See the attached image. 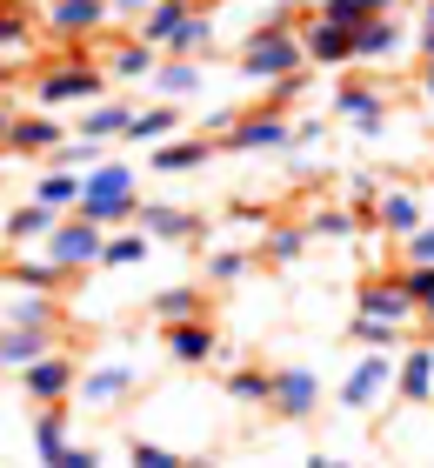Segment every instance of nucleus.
<instances>
[{"label": "nucleus", "mask_w": 434, "mask_h": 468, "mask_svg": "<svg viewBox=\"0 0 434 468\" xmlns=\"http://www.w3.org/2000/svg\"><path fill=\"white\" fill-rule=\"evenodd\" d=\"M134 167L127 161H101V167H87L80 175V201H74V215H87L94 228H134Z\"/></svg>", "instance_id": "nucleus-1"}, {"label": "nucleus", "mask_w": 434, "mask_h": 468, "mask_svg": "<svg viewBox=\"0 0 434 468\" xmlns=\"http://www.w3.org/2000/svg\"><path fill=\"white\" fill-rule=\"evenodd\" d=\"M107 94V68H94V60H54L48 74L34 80V101H40V114H60V108H87V101H101Z\"/></svg>", "instance_id": "nucleus-2"}, {"label": "nucleus", "mask_w": 434, "mask_h": 468, "mask_svg": "<svg viewBox=\"0 0 434 468\" xmlns=\"http://www.w3.org/2000/svg\"><path fill=\"white\" fill-rule=\"evenodd\" d=\"M395 355H401V348H395ZM395 355H387V348H361V355H355V368H347L341 388H334V401H341L347 415H375L381 401L395 395Z\"/></svg>", "instance_id": "nucleus-3"}, {"label": "nucleus", "mask_w": 434, "mask_h": 468, "mask_svg": "<svg viewBox=\"0 0 434 468\" xmlns=\"http://www.w3.org/2000/svg\"><path fill=\"white\" fill-rule=\"evenodd\" d=\"M308 68V54H301V34L294 27H254L248 48H241V74L248 80H288Z\"/></svg>", "instance_id": "nucleus-4"}, {"label": "nucleus", "mask_w": 434, "mask_h": 468, "mask_svg": "<svg viewBox=\"0 0 434 468\" xmlns=\"http://www.w3.org/2000/svg\"><path fill=\"white\" fill-rule=\"evenodd\" d=\"M214 147L221 154H281V147H294V121L268 114V108H248V114H234V127Z\"/></svg>", "instance_id": "nucleus-5"}, {"label": "nucleus", "mask_w": 434, "mask_h": 468, "mask_svg": "<svg viewBox=\"0 0 434 468\" xmlns=\"http://www.w3.org/2000/svg\"><path fill=\"white\" fill-rule=\"evenodd\" d=\"M268 409H274L281 421H314V415H321V375L301 368V361L268 368Z\"/></svg>", "instance_id": "nucleus-6"}, {"label": "nucleus", "mask_w": 434, "mask_h": 468, "mask_svg": "<svg viewBox=\"0 0 434 468\" xmlns=\"http://www.w3.org/2000/svg\"><path fill=\"white\" fill-rule=\"evenodd\" d=\"M161 355L174 368H207V361H228V342H221V328H214V314H201V322H167Z\"/></svg>", "instance_id": "nucleus-7"}, {"label": "nucleus", "mask_w": 434, "mask_h": 468, "mask_svg": "<svg viewBox=\"0 0 434 468\" xmlns=\"http://www.w3.org/2000/svg\"><path fill=\"white\" fill-rule=\"evenodd\" d=\"M74 381H80V361L74 355H40L20 368V395L34 401V409H60V401H74Z\"/></svg>", "instance_id": "nucleus-8"}, {"label": "nucleus", "mask_w": 434, "mask_h": 468, "mask_svg": "<svg viewBox=\"0 0 434 468\" xmlns=\"http://www.w3.org/2000/svg\"><path fill=\"white\" fill-rule=\"evenodd\" d=\"M40 248H48L54 254V261L60 268H101V248H107V228H94V221H87V215H60L54 228H48V241H40Z\"/></svg>", "instance_id": "nucleus-9"}, {"label": "nucleus", "mask_w": 434, "mask_h": 468, "mask_svg": "<svg viewBox=\"0 0 434 468\" xmlns=\"http://www.w3.org/2000/svg\"><path fill=\"white\" fill-rule=\"evenodd\" d=\"M294 34H301V54H308V68H321V74H334V68H355V27H334V20L308 14Z\"/></svg>", "instance_id": "nucleus-10"}, {"label": "nucleus", "mask_w": 434, "mask_h": 468, "mask_svg": "<svg viewBox=\"0 0 434 468\" xmlns=\"http://www.w3.org/2000/svg\"><path fill=\"white\" fill-rule=\"evenodd\" d=\"M134 388H141V375L127 368V361H101V368H80L74 401H80V409H94V415H107V409H121Z\"/></svg>", "instance_id": "nucleus-11"}, {"label": "nucleus", "mask_w": 434, "mask_h": 468, "mask_svg": "<svg viewBox=\"0 0 434 468\" xmlns=\"http://www.w3.org/2000/svg\"><path fill=\"white\" fill-rule=\"evenodd\" d=\"M134 228L147 234V241H167V248L201 241V234H207V221L194 215V207H167V201H141L134 207Z\"/></svg>", "instance_id": "nucleus-12"}, {"label": "nucleus", "mask_w": 434, "mask_h": 468, "mask_svg": "<svg viewBox=\"0 0 434 468\" xmlns=\"http://www.w3.org/2000/svg\"><path fill=\"white\" fill-rule=\"evenodd\" d=\"M401 48H408V27L395 14H367L355 27V68H387Z\"/></svg>", "instance_id": "nucleus-13"}, {"label": "nucleus", "mask_w": 434, "mask_h": 468, "mask_svg": "<svg viewBox=\"0 0 434 468\" xmlns=\"http://www.w3.org/2000/svg\"><path fill=\"white\" fill-rule=\"evenodd\" d=\"M334 114H341V121H355L361 134L375 141L381 127H387V101H381L375 80H341V88H334Z\"/></svg>", "instance_id": "nucleus-14"}, {"label": "nucleus", "mask_w": 434, "mask_h": 468, "mask_svg": "<svg viewBox=\"0 0 434 468\" xmlns=\"http://www.w3.org/2000/svg\"><path fill=\"white\" fill-rule=\"evenodd\" d=\"M48 20L54 34H68V40H87V34H101L107 20H114V7H107V0H48Z\"/></svg>", "instance_id": "nucleus-15"}, {"label": "nucleus", "mask_w": 434, "mask_h": 468, "mask_svg": "<svg viewBox=\"0 0 434 468\" xmlns=\"http://www.w3.org/2000/svg\"><path fill=\"white\" fill-rule=\"evenodd\" d=\"M395 395L408 401V409H428L434 401V348H401L395 355Z\"/></svg>", "instance_id": "nucleus-16"}, {"label": "nucleus", "mask_w": 434, "mask_h": 468, "mask_svg": "<svg viewBox=\"0 0 434 468\" xmlns=\"http://www.w3.org/2000/svg\"><path fill=\"white\" fill-rule=\"evenodd\" d=\"M355 308H361V314H381V322H395V328H415V322H421L395 274H387V282H381V274H375V282H361V302H355Z\"/></svg>", "instance_id": "nucleus-17"}, {"label": "nucleus", "mask_w": 434, "mask_h": 468, "mask_svg": "<svg viewBox=\"0 0 434 468\" xmlns=\"http://www.w3.org/2000/svg\"><path fill=\"white\" fill-rule=\"evenodd\" d=\"M207 80L201 60H187V54H161L154 60V74H147V88H154V101H187L194 88Z\"/></svg>", "instance_id": "nucleus-18"}, {"label": "nucleus", "mask_w": 434, "mask_h": 468, "mask_svg": "<svg viewBox=\"0 0 434 468\" xmlns=\"http://www.w3.org/2000/svg\"><path fill=\"white\" fill-rule=\"evenodd\" d=\"M375 221H381V234H395V241H408L421 221H428V207H421V195L415 187H381V207H375Z\"/></svg>", "instance_id": "nucleus-19"}, {"label": "nucleus", "mask_w": 434, "mask_h": 468, "mask_svg": "<svg viewBox=\"0 0 434 468\" xmlns=\"http://www.w3.org/2000/svg\"><path fill=\"white\" fill-rule=\"evenodd\" d=\"M60 141L68 134H60L54 114H14L7 121V154H54Z\"/></svg>", "instance_id": "nucleus-20"}, {"label": "nucleus", "mask_w": 434, "mask_h": 468, "mask_svg": "<svg viewBox=\"0 0 434 468\" xmlns=\"http://www.w3.org/2000/svg\"><path fill=\"white\" fill-rule=\"evenodd\" d=\"M154 60H161V48H147L141 34H127V40H107V80H147L154 74Z\"/></svg>", "instance_id": "nucleus-21"}, {"label": "nucleus", "mask_w": 434, "mask_h": 468, "mask_svg": "<svg viewBox=\"0 0 434 468\" xmlns=\"http://www.w3.org/2000/svg\"><path fill=\"white\" fill-rule=\"evenodd\" d=\"M314 234L308 228H294V221H274V228H260V241H254V261H268V268H294L301 254H308Z\"/></svg>", "instance_id": "nucleus-22"}, {"label": "nucleus", "mask_w": 434, "mask_h": 468, "mask_svg": "<svg viewBox=\"0 0 434 468\" xmlns=\"http://www.w3.org/2000/svg\"><path fill=\"white\" fill-rule=\"evenodd\" d=\"M60 348V335L54 328H0V368H27V361H40V355H54Z\"/></svg>", "instance_id": "nucleus-23"}, {"label": "nucleus", "mask_w": 434, "mask_h": 468, "mask_svg": "<svg viewBox=\"0 0 434 468\" xmlns=\"http://www.w3.org/2000/svg\"><path fill=\"white\" fill-rule=\"evenodd\" d=\"M7 282H14V288H34V294H60L68 268H60L48 248H40V254H14V261H7Z\"/></svg>", "instance_id": "nucleus-24"}, {"label": "nucleus", "mask_w": 434, "mask_h": 468, "mask_svg": "<svg viewBox=\"0 0 434 468\" xmlns=\"http://www.w3.org/2000/svg\"><path fill=\"white\" fill-rule=\"evenodd\" d=\"M147 308H154L161 328H167V322H201V314H207V288L174 282V288H161V294H147Z\"/></svg>", "instance_id": "nucleus-25"}, {"label": "nucleus", "mask_w": 434, "mask_h": 468, "mask_svg": "<svg viewBox=\"0 0 434 468\" xmlns=\"http://www.w3.org/2000/svg\"><path fill=\"white\" fill-rule=\"evenodd\" d=\"M0 328H54V335H60V302H54V294L20 288L14 302L0 308Z\"/></svg>", "instance_id": "nucleus-26"}, {"label": "nucleus", "mask_w": 434, "mask_h": 468, "mask_svg": "<svg viewBox=\"0 0 434 468\" xmlns=\"http://www.w3.org/2000/svg\"><path fill=\"white\" fill-rule=\"evenodd\" d=\"M54 221H60L54 207H40V201H20V207H7V215H0V234H7L14 248H40Z\"/></svg>", "instance_id": "nucleus-27"}, {"label": "nucleus", "mask_w": 434, "mask_h": 468, "mask_svg": "<svg viewBox=\"0 0 434 468\" xmlns=\"http://www.w3.org/2000/svg\"><path fill=\"white\" fill-rule=\"evenodd\" d=\"M127 121H134V108L114 101V94H101V101H87V108H80V134H87V141H121Z\"/></svg>", "instance_id": "nucleus-28"}, {"label": "nucleus", "mask_w": 434, "mask_h": 468, "mask_svg": "<svg viewBox=\"0 0 434 468\" xmlns=\"http://www.w3.org/2000/svg\"><path fill=\"white\" fill-rule=\"evenodd\" d=\"M161 54H187V60H207L214 54V7H194L181 27L167 34V48Z\"/></svg>", "instance_id": "nucleus-29"}, {"label": "nucleus", "mask_w": 434, "mask_h": 468, "mask_svg": "<svg viewBox=\"0 0 434 468\" xmlns=\"http://www.w3.org/2000/svg\"><path fill=\"white\" fill-rule=\"evenodd\" d=\"M214 161V141L201 134V141H154V175H194V167H207Z\"/></svg>", "instance_id": "nucleus-30"}, {"label": "nucleus", "mask_w": 434, "mask_h": 468, "mask_svg": "<svg viewBox=\"0 0 434 468\" xmlns=\"http://www.w3.org/2000/svg\"><path fill=\"white\" fill-rule=\"evenodd\" d=\"M221 395L234 401V409H268V368H260V361H234Z\"/></svg>", "instance_id": "nucleus-31"}, {"label": "nucleus", "mask_w": 434, "mask_h": 468, "mask_svg": "<svg viewBox=\"0 0 434 468\" xmlns=\"http://www.w3.org/2000/svg\"><path fill=\"white\" fill-rule=\"evenodd\" d=\"M34 455H40V468H54L68 455V401L60 409H34Z\"/></svg>", "instance_id": "nucleus-32"}, {"label": "nucleus", "mask_w": 434, "mask_h": 468, "mask_svg": "<svg viewBox=\"0 0 434 468\" xmlns=\"http://www.w3.org/2000/svg\"><path fill=\"white\" fill-rule=\"evenodd\" d=\"M194 7H201V0H154V7H147V14L134 20V34L147 40V48H167V34L181 27V20H187Z\"/></svg>", "instance_id": "nucleus-33"}, {"label": "nucleus", "mask_w": 434, "mask_h": 468, "mask_svg": "<svg viewBox=\"0 0 434 468\" xmlns=\"http://www.w3.org/2000/svg\"><path fill=\"white\" fill-rule=\"evenodd\" d=\"M207 288H241L254 274V248H207Z\"/></svg>", "instance_id": "nucleus-34"}, {"label": "nucleus", "mask_w": 434, "mask_h": 468, "mask_svg": "<svg viewBox=\"0 0 434 468\" xmlns=\"http://www.w3.org/2000/svg\"><path fill=\"white\" fill-rule=\"evenodd\" d=\"M154 241H147L141 228H107V248H101V268H141Z\"/></svg>", "instance_id": "nucleus-35"}, {"label": "nucleus", "mask_w": 434, "mask_h": 468, "mask_svg": "<svg viewBox=\"0 0 434 468\" xmlns=\"http://www.w3.org/2000/svg\"><path fill=\"white\" fill-rule=\"evenodd\" d=\"M34 201H40V207H54V215H74V201H80V175H68V167H48V175L34 181Z\"/></svg>", "instance_id": "nucleus-36"}, {"label": "nucleus", "mask_w": 434, "mask_h": 468, "mask_svg": "<svg viewBox=\"0 0 434 468\" xmlns=\"http://www.w3.org/2000/svg\"><path fill=\"white\" fill-rule=\"evenodd\" d=\"M174 127H181L174 101H154V108H134V121H127V134H121V141H167Z\"/></svg>", "instance_id": "nucleus-37"}, {"label": "nucleus", "mask_w": 434, "mask_h": 468, "mask_svg": "<svg viewBox=\"0 0 434 468\" xmlns=\"http://www.w3.org/2000/svg\"><path fill=\"white\" fill-rule=\"evenodd\" d=\"M395 282H401V294H408V302H415V314L434 328V261H408V268L395 274Z\"/></svg>", "instance_id": "nucleus-38"}, {"label": "nucleus", "mask_w": 434, "mask_h": 468, "mask_svg": "<svg viewBox=\"0 0 434 468\" xmlns=\"http://www.w3.org/2000/svg\"><path fill=\"white\" fill-rule=\"evenodd\" d=\"M347 335H355V348H387V355L408 342V328L381 322V314H361V308H355V322H347Z\"/></svg>", "instance_id": "nucleus-39"}, {"label": "nucleus", "mask_w": 434, "mask_h": 468, "mask_svg": "<svg viewBox=\"0 0 434 468\" xmlns=\"http://www.w3.org/2000/svg\"><path fill=\"white\" fill-rule=\"evenodd\" d=\"M375 207H381V187L367 181V175H355V181H347V215H355V228H361V234H381Z\"/></svg>", "instance_id": "nucleus-40"}, {"label": "nucleus", "mask_w": 434, "mask_h": 468, "mask_svg": "<svg viewBox=\"0 0 434 468\" xmlns=\"http://www.w3.org/2000/svg\"><path fill=\"white\" fill-rule=\"evenodd\" d=\"M34 40V14L20 0H0V54H20Z\"/></svg>", "instance_id": "nucleus-41"}, {"label": "nucleus", "mask_w": 434, "mask_h": 468, "mask_svg": "<svg viewBox=\"0 0 434 468\" xmlns=\"http://www.w3.org/2000/svg\"><path fill=\"white\" fill-rule=\"evenodd\" d=\"M101 147H107V141H87V134H74V141H60L54 154H48V167H68V175H87V167H101Z\"/></svg>", "instance_id": "nucleus-42"}, {"label": "nucleus", "mask_w": 434, "mask_h": 468, "mask_svg": "<svg viewBox=\"0 0 434 468\" xmlns=\"http://www.w3.org/2000/svg\"><path fill=\"white\" fill-rule=\"evenodd\" d=\"M308 234H314V241H355L361 228H355V215H347V207L328 201V207H314V215H308Z\"/></svg>", "instance_id": "nucleus-43"}, {"label": "nucleus", "mask_w": 434, "mask_h": 468, "mask_svg": "<svg viewBox=\"0 0 434 468\" xmlns=\"http://www.w3.org/2000/svg\"><path fill=\"white\" fill-rule=\"evenodd\" d=\"M181 462H187V455H174L167 441H147V435L127 449V468H181Z\"/></svg>", "instance_id": "nucleus-44"}, {"label": "nucleus", "mask_w": 434, "mask_h": 468, "mask_svg": "<svg viewBox=\"0 0 434 468\" xmlns=\"http://www.w3.org/2000/svg\"><path fill=\"white\" fill-rule=\"evenodd\" d=\"M314 14L334 20V27H361V20H367V0H321Z\"/></svg>", "instance_id": "nucleus-45"}, {"label": "nucleus", "mask_w": 434, "mask_h": 468, "mask_svg": "<svg viewBox=\"0 0 434 468\" xmlns=\"http://www.w3.org/2000/svg\"><path fill=\"white\" fill-rule=\"evenodd\" d=\"M401 248H408V261H434V221H421V228L408 234Z\"/></svg>", "instance_id": "nucleus-46"}, {"label": "nucleus", "mask_w": 434, "mask_h": 468, "mask_svg": "<svg viewBox=\"0 0 434 468\" xmlns=\"http://www.w3.org/2000/svg\"><path fill=\"white\" fill-rule=\"evenodd\" d=\"M54 468H101V455H94V449H74V441H68V455H60Z\"/></svg>", "instance_id": "nucleus-47"}, {"label": "nucleus", "mask_w": 434, "mask_h": 468, "mask_svg": "<svg viewBox=\"0 0 434 468\" xmlns=\"http://www.w3.org/2000/svg\"><path fill=\"white\" fill-rule=\"evenodd\" d=\"M415 48H421V60L434 54V0H428V14H421V27H415Z\"/></svg>", "instance_id": "nucleus-48"}, {"label": "nucleus", "mask_w": 434, "mask_h": 468, "mask_svg": "<svg viewBox=\"0 0 434 468\" xmlns=\"http://www.w3.org/2000/svg\"><path fill=\"white\" fill-rule=\"evenodd\" d=\"M147 7H154V0H114V20H141Z\"/></svg>", "instance_id": "nucleus-49"}, {"label": "nucleus", "mask_w": 434, "mask_h": 468, "mask_svg": "<svg viewBox=\"0 0 434 468\" xmlns=\"http://www.w3.org/2000/svg\"><path fill=\"white\" fill-rule=\"evenodd\" d=\"M421 94H428V101H434V54H428V60H421Z\"/></svg>", "instance_id": "nucleus-50"}, {"label": "nucleus", "mask_w": 434, "mask_h": 468, "mask_svg": "<svg viewBox=\"0 0 434 468\" xmlns=\"http://www.w3.org/2000/svg\"><path fill=\"white\" fill-rule=\"evenodd\" d=\"M7 121H14V108L0 101V154H7Z\"/></svg>", "instance_id": "nucleus-51"}, {"label": "nucleus", "mask_w": 434, "mask_h": 468, "mask_svg": "<svg viewBox=\"0 0 434 468\" xmlns=\"http://www.w3.org/2000/svg\"><path fill=\"white\" fill-rule=\"evenodd\" d=\"M367 14H401V0H367Z\"/></svg>", "instance_id": "nucleus-52"}, {"label": "nucleus", "mask_w": 434, "mask_h": 468, "mask_svg": "<svg viewBox=\"0 0 434 468\" xmlns=\"http://www.w3.org/2000/svg\"><path fill=\"white\" fill-rule=\"evenodd\" d=\"M181 468H221V462H214V455H187Z\"/></svg>", "instance_id": "nucleus-53"}, {"label": "nucleus", "mask_w": 434, "mask_h": 468, "mask_svg": "<svg viewBox=\"0 0 434 468\" xmlns=\"http://www.w3.org/2000/svg\"><path fill=\"white\" fill-rule=\"evenodd\" d=\"M308 468H347V462H334V455H314V462H308Z\"/></svg>", "instance_id": "nucleus-54"}, {"label": "nucleus", "mask_w": 434, "mask_h": 468, "mask_svg": "<svg viewBox=\"0 0 434 468\" xmlns=\"http://www.w3.org/2000/svg\"><path fill=\"white\" fill-rule=\"evenodd\" d=\"M301 7H308V14H314V7H321V0H301Z\"/></svg>", "instance_id": "nucleus-55"}, {"label": "nucleus", "mask_w": 434, "mask_h": 468, "mask_svg": "<svg viewBox=\"0 0 434 468\" xmlns=\"http://www.w3.org/2000/svg\"><path fill=\"white\" fill-rule=\"evenodd\" d=\"M201 7H214V0H201Z\"/></svg>", "instance_id": "nucleus-56"}, {"label": "nucleus", "mask_w": 434, "mask_h": 468, "mask_svg": "<svg viewBox=\"0 0 434 468\" xmlns=\"http://www.w3.org/2000/svg\"><path fill=\"white\" fill-rule=\"evenodd\" d=\"M107 7H114V0H107Z\"/></svg>", "instance_id": "nucleus-57"}]
</instances>
